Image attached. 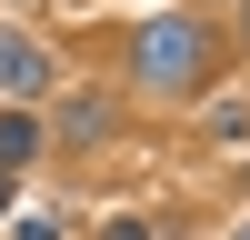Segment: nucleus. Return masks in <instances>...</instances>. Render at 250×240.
I'll list each match as a JSON object with an SVG mask.
<instances>
[{"label": "nucleus", "instance_id": "obj_1", "mask_svg": "<svg viewBox=\"0 0 250 240\" xmlns=\"http://www.w3.org/2000/svg\"><path fill=\"white\" fill-rule=\"evenodd\" d=\"M200 50H210L200 20H150V30H140V80H150V90H190V80H200Z\"/></svg>", "mask_w": 250, "mask_h": 240}, {"label": "nucleus", "instance_id": "obj_2", "mask_svg": "<svg viewBox=\"0 0 250 240\" xmlns=\"http://www.w3.org/2000/svg\"><path fill=\"white\" fill-rule=\"evenodd\" d=\"M40 80H50V60H40V40H20V30H0V90H10V100H30Z\"/></svg>", "mask_w": 250, "mask_h": 240}, {"label": "nucleus", "instance_id": "obj_3", "mask_svg": "<svg viewBox=\"0 0 250 240\" xmlns=\"http://www.w3.org/2000/svg\"><path fill=\"white\" fill-rule=\"evenodd\" d=\"M30 150H40V120L30 110H0V170H20Z\"/></svg>", "mask_w": 250, "mask_h": 240}, {"label": "nucleus", "instance_id": "obj_4", "mask_svg": "<svg viewBox=\"0 0 250 240\" xmlns=\"http://www.w3.org/2000/svg\"><path fill=\"white\" fill-rule=\"evenodd\" d=\"M0 210H10V170H0Z\"/></svg>", "mask_w": 250, "mask_h": 240}, {"label": "nucleus", "instance_id": "obj_5", "mask_svg": "<svg viewBox=\"0 0 250 240\" xmlns=\"http://www.w3.org/2000/svg\"><path fill=\"white\" fill-rule=\"evenodd\" d=\"M240 240H250V230H240Z\"/></svg>", "mask_w": 250, "mask_h": 240}]
</instances>
